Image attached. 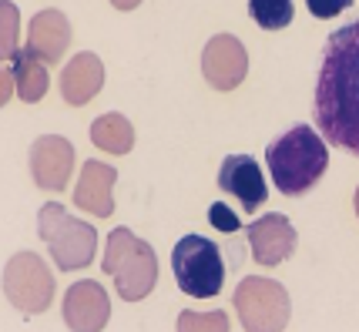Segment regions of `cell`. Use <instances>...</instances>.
Masks as SVG:
<instances>
[{
  "instance_id": "6da1fadb",
  "label": "cell",
  "mask_w": 359,
  "mask_h": 332,
  "mask_svg": "<svg viewBox=\"0 0 359 332\" xmlns=\"http://www.w3.org/2000/svg\"><path fill=\"white\" fill-rule=\"evenodd\" d=\"M313 114L329 141L359 158V20L339 27L323 48Z\"/></svg>"
},
{
  "instance_id": "7a4b0ae2",
  "label": "cell",
  "mask_w": 359,
  "mask_h": 332,
  "mask_svg": "<svg viewBox=\"0 0 359 332\" xmlns=\"http://www.w3.org/2000/svg\"><path fill=\"white\" fill-rule=\"evenodd\" d=\"M269 174L276 188L289 198L306 195L329 168V148L309 125L289 127L266 148Z\"/></svg>"
},
{
  "instance_id": "3957f363",
  "label": "cell",
  "mask_w": 359,
  "mask_h": 332,
  "mask_svg": "<svg viewBox=\"0 0 359 332\" xmlns=\"http://www.w3.org/2000/svg\"><path fill=\"white\" fill-rule=\"evenodd\" d=\"M104 272H108L118 296L125 302L144 299L158 282V258L155 249L138 238L128 228H114L108 235V249H104Z\"/></svg>"
},
{
  "instance_id": "277c9868",
  "label": "cell",
  "mask_w": 359,
  "mask_h": 332,
  "mask_svg": "<svg viewBox=\"0 0 359 332\" xmlns=\"http://www.w3.org/2000/svg\"><path fill=\"white\" fill-rule=\"evenodd\" d=\"M37 235L47 245L50 258L57 262V269L74 272L88 269L97 249V232L91 221H81L74 215H67V208L57 202H47L37 212Z\"/></svg>"
},
{
  "instance_id": "5b68a950",
  "label": "cell",
  "mask_w": 359,
  "mask_h": 332,
  "mask_svg": "<svg viewBox=\"0 0 359 332\" xmlns=\"http://www.w3.org/2000/svg\"><path fill=\"white\" fill-rule=\"evenodd\" d=\"M172 269L178 289L195 299H212L225 285V262H222L219 245L205 235H185L182 242H175Z\"/></svg>"
},
{
  "instance_id": "8992f818",
  "label": "cell",
  "mask_w": 359,
  "mask_h": 332,
  "mask_svg": "<svg viewBox=\"0 0 359 332\" xmlns=\"http://www.w3.org/2000/svg\"><path fill=\"white\" fill-rule=\"evenodd\" d=\"M235 312H238L242 329L282 332L292 316V302H289L285 285L266 275H252V279H242V285L235 289Z\"/></svg>"
},
{
  "instance_id": "52a82bcc",
  "label": "cell",
  "mask_w": 359,
  "mask_h": 332,
  "mask_svg": "<svg viewBox=\"0 0 359 332\" xmlns=\"http://www.w3.org/2000/svg\"><path fill=\"white\" fill-rule=\"evenodd\" d=\"M4 296L24 316L44 312L50 299H54V272L47 269L44 258L34 252L11 255V262L4 269Z\"/></svg>"
},
{
  "instance_id": "ba28073f",
  "label": "cell",
  "mask_w": 359,
  "mask_h": 332,
  "mask_svg": "<svg viewBox=\"0 0 359 332\" xmlns=\"http://www.w3.org/2000/svg\"><path fill=\"white\" fill-rule=\"evenodd\" d=\"M202 74L215 91H235L249 74V50L232 34H215L202 50Z\"/></svg>"
},
{
  "instance_id": "9c48e42d",
  "label": "cell",
  "mask_w": 359,
  "mask_h": 332,
  "mask_svg": "<svg viewBox=\"0 0 359 332\" xmlns=\"http://www.w3.org/2000/svg\"><path fill=\"white\" fill-rule=\"evenodd\" d=\"M74 172V144L61 134H44L31 144V174L37 188L61 191Z\"/></svg>"
},
{
  "instance_id": "30bf717a",
  "label": "cell",
  "mask_w": 359,
  "mask_h": 332,
  "mask_svg": "<svg viewBox=\"0 0 359 332\" xmlns=\"http://www.w3.org/2000/svg\"><path fill=\"white\" fill-rule=\"evenodd\" d=\"M111 319V302L97 282H74L64 292V326L74 332H101Z\"/></svg>"
},
{
  "instance_id": "8fae6325",
  "label": "cell",
  "mask_w": 359,
  "mask_h": 332,
  "mask_svg": "<svg viewBox=\"0 0 359 332\" xmlns=\"http://www.w3.org/2000/svg\"><path fill=\"white\" fill-rule=\"evenodd\" d=\"M219 188L229 191V195H235L245 215H252L255 208H262L266 205V198H269L266 178H262L259 165H255L249 155H229V158L222 161Z\"/></svg>"
},
{
  "instance_id": "7c38bea8",
  "label": "cell",
  "mask_w": 359,
  "mask_h": 332,
  "mask_svg": "<svg viewBox=\"0 0 359 332\" xmlns=\"http://www.w3.org/2000/svg\"><path fill=\"white\" fill-rule=\"evenodd\" d=\"M249 245L259 265H279L296 252L299 235L289 225V219L276 212V215H262L249 225Z\"/></svg>"
},
{
  "instance_id": "4fadbf2b",
  "label": "cell",
  "mask_w": 359,
  "mask_h": 332,
  "mask_svg": "<svg viewBox=\"0 0 359 332\" xmlns=\"http://www.w3.org/2000/svg\"><path fill=\"white\" fill-rule=\"evenodd\" d=\"M114 181H118V168H111L104 161H84L78 188H74V205L97 219H111L114 215Z\"/></svg>"
},
{
  "instance_id": "5bb4252c",
  "label": "cell",
  "mask_w": 359,
  "mask_h": 332,
  "mask_svg": "<svg viewBox=\"0 0 359 332\" xmlns=\"http://www.w3.org/2000/svg\"><path fill=\"white\" fill-rule=\"evenodd\" d=\"M104 84V64L97 54L84 50V54H74L71 61L64 64L61 74V97L71 104V108H81L88 104Z\"/></svg>"
},
{
  "instance_id": "9a60e30c",
  "label": "cell",
  "mask_w": 359,
  "mask_h": 332,
  "mask_svg": "<svg viewBox=\"0 0 359 332\" xmlns=\"http://www.w3.org/2000/svg\"><path fill=\"white\" fill-rule=\"evenodd\" d=\"M71 44V24L61 11L47 7L41 14H34L31 31H27V48L41 57L44 64H57L64 57V50Z\"/></svg>"
},
{
  "instance_id": "2e32d148",
  "label": "cell",
  "mask_w": 359,
  "mask_h": 332,
  "mask_svg": "<svg viewBox=\"0 0 359 332\" xmlns=\"http://www.w3.org/2000/svg\"><path fill=\"white\" fill-rule=\"evenodd\" d=\"M7 71H11V78L17 84V97L20 101L34 104V101H41L47 95V64L31 48L17 50V57L7 64Z\"/></svg>"
},
{
  "instance_id": "e0dca14e",
  "label": "cell",
  "mask_w": 359,
  "mask_h": 332,
  "mask_svg": "<svg viewBox=\"0 0 359 332\" xmlns=\"http://www.w3.org/2000/svg\"><path fill=\"white\" fill-rule=\"evenodd\" d=\"M91 141L108 155H128L135 148V127H131L125 114L108 111L91 125Z\"/></svg>"
},
{
  "instance_id": "ac0fdd59",
  "label": "cell",
  "mask_w": 359,
  "mask_h": 332,
  "mask_svg": "<svg viewBox=\"0 0 359 332\" xmlns=\"http://www.w3.org/2000/svg\"><path fill=\"white\" fill-rule=\"evenodd\" d=\"M249 14L262 31H282L292 24V0H249Z\"/></svg>"
},
{
  "instance_id": "d6986e66",
  "label": "cell",
  "mask_w": 359,
  "mask_h": 332,
  "mask_svg": "<svg viewBox=\"0 0 359 332\" xmlns=\"http://www.w3.org/2000/svg\"><path fill=\"white\" fill-rule=\"evenodd\" d=\"M229 316L225 312H182L178 316V332H195V329H215L229 332Z\"/></svg>"
},
{
  "instance_id": "ffe728a7",
  "label": "cell",
  "mask_w": 359,
  "mask_h": 332,
  "mask_svg": "<svg viewBox=\"0 0 359 332\" xmlns=\"http://www.w3.org/2000/svg\"><path fill=\"white\" fill-rule=\"evenodd\" d=\"M0 14H4V44H0V50H4V61L11 64L17 57V7L11 4V0H4L0 4Z\"/></svg>"
},
{
  "instance_id": "44dd1931",
  "label": "cell",
  "mask_w": 359,
  "mask_h": 332,
  "mask_svg": "<svg viewBox=\"0 0 359 332\" xmlns=\"http://www.w3.org/2000/svg\"><path fill=\"white\" fill-rule=\"evenodd\" d=\"M208 221H212L219 232H238V225H242V221H238V215H235L225 202H215V205L208 208Z\"/></svg>"
},
{
  "instance_id": "7402d4cb",
  "label": "cell",
  "mask_w": 359,
  "mask_h": 332,
  "mask_svg": "<svg viewBox=\"0 0 359 332\" xmlns=\"http://www.w3.org/2000/svg\"><path fill=\"white\" fill-rule=\"evenodd\" d=\"M306 4H309L313 17H319V20H332V17H339L343 11L353 7V0H306Z\"/></svg>"
},
{
  "instance_id": "603a6c76",
  "label": "cell",
  "mask_w": 359,
  "mask_h": 332,
  "mask_svg": "<svg viewBox=\"0 0 359 332\" xmlns=\"http://www.w3.org/2000/svg\"><path fill=\"white\" fill-rule=\"evenodd\" d=\"M111 4H114L118 11H135V7H138L141 0H111Z\"/></svg>"
},
{
  "instance_id": "cb8c5ba5",
  "label": "cell",
  "mask_w": 359,
  "mask_h": 332,
  "mask_svg": "<svg viewBox=\"0 0 359 332\" xmlns=\"http://www.w3.org/2000/svg\"><path fill=\"white\" fill-rule=\"evenodd\" d=\"M353 202H356V215H359V188H356V198H353Z\"/></svg>"
}]
</instances>
